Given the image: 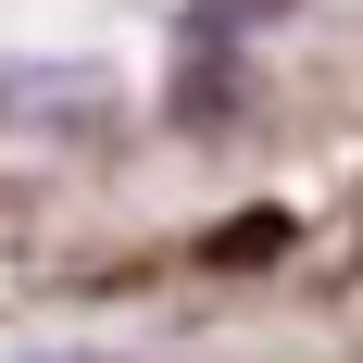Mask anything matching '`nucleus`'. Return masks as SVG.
Listing matches in <instances>:
<instances>
[{"instance_id":"7ed1b4c3","label":"nucleus","mask_w":363,"mask_h":363,"mask_svg":"<svg viewBox=\"0 0 363 363\" xmlns=\"http://www.w3.org/2000/svg\"><path fill=\"white\" fill-rule=\"evenodd\" d=\"M26 363H88V351H26Z\"/></svg>"},{"instance_id":"f03ea898","label":"nucleus","mask_w":363,"mask_h":363,"mask_svg":"<svg viewBox=\"0 0 363 363\" xmlns=\"http://www.w3.org/2000/svg\"><path fill=\"white\" fill-rule=\"evenodd\" d=\"M276 238H289V225H276V213H238V225H225V238H213V251H238V263H263V251H276Z\"/></svg>"},{"instance_id":"f257e3e1","label":"nucleus","mask_w":363,"mask_h":363,"mask_svg":"<svg viewBox=\"0 0 363 363\" xmlns=\"http://www.w3.org/2000/svg\"><path fill=\"white\" fill-rule=\"evenodd\" d=\"M0 101H13V113H101L113 88H101V75H0Z\"/></svg>"}]
</instances>
